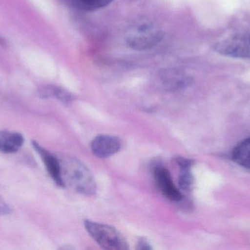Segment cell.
<instances>
[{
  "label": "cell",
  "mask_w": 250,
  "mask_h": 250,
  "mask_svg": "<svg viewBox=\"0 0 250 250\" xmlns=\"http://www.w3.org/2000/svg\"><path fill=\"white\" fill-rule=\"evenodd\" d=\"M62 176L65 183L76 192L83 195L95 193L97 185L92 173L82 161L74 158H67L61 162Z\"/></svg>",
  "instance_id": "obj_1"
},
{
  "label": "cell",
  "mask_w": 250,
  "mask_h": 250,
  "mask_svg": "<svg viewBox=\"0 0 250 250\" xmlns=\"http://www.w3.org/2000/svg\"><path fill=\"white\" fill-rule=\"evenodd\" d=\"M85 227L94 240L104 249L126 250L129 249L124 236L114 227L86 220Z\"/></svg>",
  "instance_id": "obj_2"
},
{
  "label": "cell",
  "mask_w": 250,
  "mask_h": 250,
  "mask_svg": "<svg viewBox=\"0 0 250 250\" xmlns=\"http://www.w3.org/2000/svg\"><path fill=\"white\" fill-rule=\"evenodd\" d=\"M163 38V32L156 29L152 23H143L138 25L134 33L129 35L126 41L131 49L143 51L157 46Z\"/></svg>",
  "instance_id": "obj_3"
},
{
  "label": "cell",
  "mask_w": 250,
  "mask_h": 250,
  "mask_svg": "<svg viewBox=\"0 0 250 250\" xmlns=\"http://www.w3.org/2000/svg\"><path fill=\"white\" fill-rule=\"evenodd\" d=\"M217 52L236 58L250 59V33L238 34L217 43Z\"/></svg>",
  "instance_id": "obj_4"
},
{
  "label": "cell",
  "mask_w": 250,
  "mask_h": 250,
  "mask_svg": "<svg viewBox=\"0 0 250 250\" xmlns=\"http://www.w3.org/2000/svg\"><path fill=\"white\" fill-rule=\"evenodd\" d=\"M154 177L156 183L162 193L173 201H179L182 200V195L173 182L170 173L165 167L158 166L154 168Z\"/></svg>",
  "instance_id": "obj_5"
},
{
  "label": "cell",
  "mask_w": 250,
  "mask_h": 250,
  "mask_svg": "<svg viewBox=\"0 0 250 250\" xmlns=\"http://www.w3.org/2000/svg\"><path fill=\"white\" fill-rule=\"evenodd\" d=\"M122 148L121 140L118 137L109 135L97 136L91 144V149L96 157L108 158L118 153Z\"/></svg>",
  "instance_id": "obj_6"
},
{
  "label": "cell",
  "mask_w": 250,
  "mask_h": 250,
  "mask_svg": "<svg viewBox=\"0 0 250 250\" xmlns=\"http://www.w3.org/2000/svg\"><path fill=\"white\" fill-rule=\"evenodd\" d=\"M162 87L167 91H176L186 88L190 84V78L184 72L175 69H165L159 74Z\"/></svg>",
  "instance_id": "obj_7"
},
{
  "label": "cell",
  "mask_w": 250,
  "mask_h": 250,
  "mask_svg": "<svg viewBox=\"0 0 250 250\" xmlns=\"http://www.w3.org/2000/svg\"><path fill=\"white\" fill-rule=\"evenodd\" d=\"M32 146L42 159V161L46 167L47 171L51 179L58 186H62V187L64 186L62 176L61 162L59 161L58 159L35 141L32 142Z\"/></svg>",
  "instance_id": "obj_8"
},
{
  "label": "cell",
  "mask_w": 250,
  "mask_h": 250,
  "mask_svg": "<svg viewBox=\"0 0 250 250\" xmlns=\"http://www.w3.org/2000/svg\"><path fill=\"white\" fill-rule=\"evenodd\" d=\"M24 142V138L18 132L1 131L0 132V151L4 154L17 152Z\"/></svg>",
  "instance_id": "obj_9"
},
{
  "label": "cell",
  "mask_w": 250,
  "mask_h": 250,
  "mask_svg": "<svg viewBox=\"0 0 250 250\" xmlns=\"http://www.w3.org/2000/svg\"><path fill=\"white\" fill-rule=\"evenodd\" d=\"M38 96L41 98H54L64 104H71L74 99L73 95L69 91L60 87L47 85L40 88Z\"/></svg>",
  "instance_id": "obj_10"
},
{
  "label": "cell",
  "mask_w": 250,
  "mask_h": 250,
  "mask_svg": "<svg viewBox=\"0 0 250 250\" xmlns=\"http://www.w3.org/2000/svg\"><path fill=\"white\" fill-rule=\"evenodd\" d=\"M233 159L239 165L250 168V138L242 141L234 148Z\"/></svg>",
  "instance_id": "obj_11"
},
{
  "label": "cell",
  "mask_w": 250,
  "mask_h": 250,
  "mask_svg": "<svg viewBox=\"0 0 250 250\" xmlns=\"http://www.w3.org/2000/svg\"><path fill=\"white\" fill-rule=\"evenodd\" d=\"M113 1L114 0H72L76 8L86 12L95 11L104 8Z\"/></svg>",
  "instance_id": "obj_12"
},
{
  "label": "cell",
  "mask_w": 250,
  "mask_h": 250,
  "mask_svg": "<svg viewBox=\"0 0 250 250\" xmlns=\"http://www.w3.org/2000/svg\"><path fill=\"white\" fill-rule=\"evenodd\" d=\"M179 186L183 190H189L193 183V178L189 173V169H182V173L179 176Z\"/></svg>",
  "instance_id": "obj_13"
},
{
  "label": "cell",
  "mask_w": 250,
  "mask_h": 250,
  "mask_svg": "<svg viewBox=\"0 0 250 250\" xmlns=\"http://www.w3.org/2000/svg\"><path fill=\"white\" fill-rule=\"evenodd\" d=\"M176 161L181 169H189L192 165V161L190 160L182 157L176 158Z\"/></svg>",
  "instance_id": "obj_14"
},
{
  "label": "cell",
  "mask_w": 250,
  "mask_h": 250,
  "mask_svg": "<svg viewBox=\"0 0 250 250\" xmlns=\"http://www.w3.org/2000/svg\"><path fill=\"white\" fill-rule=\"evenodd\" d=\"M137 249L139 250H150L152 249L151 245L148 243V241L146 239H141L138 242V246H137Z\"/></svg>",
  "instance_id": "obj_15"
},
{
  "label": "cell",
  "mask_w": 250,
  "mask_h": 250,
  "mask_svg": "<svg viewBox=\"0 0 250 250\" xmlns=\"http://www.w3.org/2000/svg\"><path fill=\"white\" fill-rule=\"evenodd\" d=\"M0 44H1V45H4V44H5L4 40L1 38H0Z\"/></svg>",
  "instance_id": "obj_16"
}]
</instances>
